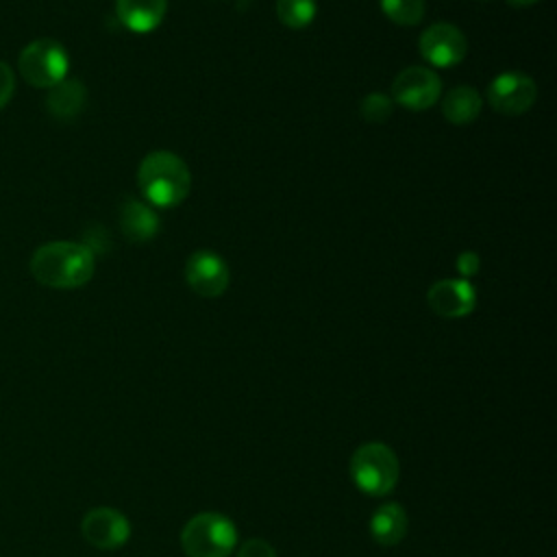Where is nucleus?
<instances>
[{
    "instance_id": "nucleus-19",
    "label": "nucleus",
    "mask_w": 557,
    "mask_h": 557,
    "mask_svg": "<svg viewBox=\"0 0 557 557\" xmlns=\"http://www.w3.org/2000/svg\"><path fill=\"white\" fill-rule=\"evenodd\" d=\"M392 109H394L392 98L385 96V94H381V91L368 94V96L361 100V104H359L361 117H363L366 122H372V124H381V122L389 120Z\"/></svg>"
},
{
    "instance_id": "nucleus-13",
    "label": "nucleus",
    "mask_w": 557,
    "mask_h": 557,
    "mask_svg": "<svg viewBox=\"0 0 557 557\" xmlns=\"http://www.w3.org/2000/svg\"><path fill=\"white\" fill-rule=\"evenodd\" d=\"M120 228L128 242H148L159 231V218L146 202L126 198L120 205Z\"/></svg>"
},
{
    "instance_id": "nucleus-9",
    "label": "nucleus",
    "mask_w": 557,
    "mask_h": 557,
    "mask_svg": "<svg viewBox=\"0 0 557 557\" xmlns=\"http://www.w3.org/2000/svg\"><path fill=\"white\" fill-rule=\"evenodd\" d=\"M81 533L87 544L100 550H115L128 542L131 522L113 507H94L83 516Z\"/></svg>"
},
{
    "instance_id": "nucleus-4",
    "label": "nucleus",
    "mask_w": 557,
    "mask_h": 557,
    "mask_svg": "<svg viewBox=\"0 0 557 557\" xmlns=\"http://www.w3.org/2000/svg\"><path fill=\"white\" fill-rule=\"evenodd\" d=\"M181 546L187 557H228L237 546V529L231 518L202 511L183 527Z\"/></svg>"
},
{
    "instance_id": "nucleus-7",
    "label": "nucleus",
    "mask_w": 557,
    "mask_h": 557,
    "mask_svg": "<svg viewBox=\"0 0 557 557\" xmlns=\"http://www.w3.org/2000/svg\"><path fill=\"white\" fill-rule=\"evenodd\" d=\"M442 83L437 74L422 65L405 67L392 83V102L411 111H424L437 102Z\"/></svg>"
},
{
    "instance_id": "nucleus-11",
    "label": "nucleus",
    "mask_w": 557,
    "mask_h": 557,
    "mask_svg": "<svg viewBox=\"0 0 557 557\" xmlns=\"http://www.w3.org/2000/svg\"><path fill=\"white\" fill-rule=\"evenodd\" d=\"M426 302L442 318H463L472 313L476 292L463 278H442L429 287Z\"/></svg>"
},
{
    "instance_id": "nucleus-16",
    "label": "nucleus",
    "mask_w": 557,
    "mask_h": 557,
    "mask_svg": "<svg viewBox=\"0 0 557 557\" xmlns=\"http://www.w3.org/2000/svg\"><path fill=\"white\" fill-rule=\"evenodd\" d=\"M483 107V98L474 87L459 85L450 89L442 100V113L453 124H470L479 117Z\"/></svg>"
},
{
    "instance_id": "nucleus-23",
    "label": "nucleus",
    "mask_w": 557,
    "mask_h": 557,
    "mask_svg": "<svg viewBox=\"0 0 557 557\" xmlns=\"http://www.w3.org/2000/svg\"><path fill=\"white\" fill-rule=\"evenodd\" d=\"M507 2L513 7H529V4H535L537 0H507Z\"/></svg>"
},
{
    "instance_id": "nucleus-2",
    "label": "nucleus",
    "mask_w": 557,
    "mask_h": 557,
    "mask_svg": "<svg viewBox=\"0 0 557 557\" xmlns=\"http://www.w3.org/2000/svg\"><path fill=\"white\" fill-rule=\"evenodd\" d=\"M137 185L150 205L170 209L187 198L191 189V174L178 154L170 150H154L141 159Z\"/></svg>"
},
{
    "instance_id": "nucleus-20",
    "label": "nucleus",
    "mask_w": 557,
    "mask_h": 557,
    "mask_svg": "<svg viewBox=\"0 0 557 557\" xmlns=\"http://www.w3.org/2000/svg\"><path fill=\"white\" fill-rule=\"evenodd\" d=\"M237 557H276V550L265 540L250 537L239 546Z\"/></svg>"
},
{
    "instance_id": "nucleus-18",
    "label": "nucleus",
    "mask_w": 557,
    "mask_h": 557,
    "mask_svg": "<svg viewBox=\"0 0 557 557\" xmlns=\"http://www.w3.org/2000/svg\"><path fill=\"white\" fill-rule=\"evenodd\" d=\"M381 11L400 26H416L424 17V0H379Z\"/></svg>"
},
{
    "instance_id": "nucleus-21",
    "label": "nucleus",
    "mask_w": 557,
    "mask_h": 557,
    "mask_svg": "<svg viewBox=\"0 0 557 557\" xmlns=\"http://www.w3.org/2000/svg\"><path fill=\"white\" fill-rule=\"evenodd\" d=\"M15 91V76L13 70L0 59V109H4Z\"/></svg>"
},
{
    "instance_id": "nucleus-17",
    "label": "nucleus",
    "mask_w": 557,
    "mask_h": 557,
    "mask_svg": "<svg viewBox=\"0 0 557 557\" xmlns=\"http://www.w3.org/2000/svg\"><path fill=\"white\" fill-rule=\"evenodd\" d=\"M276 17L287 28H305L315 17V0H276Z\"/></svg>"
},
{
    "instance_id": "nucleus-1",
    "label": "nucleus",
    "mask_w": 557,
    "mask_h": 557,
    "mask_svg": "<svg viewBox=\"0 0 557 557\" xmlns=\"http://www.w3.org/2000/svg\"><path fill=\"white\" fill-rule=\"evenodd\" d=\"M94 250L78 242H48L30 257V274L52 289H76L91 281Z\"/></svg>"
},
{
    "instance_id": "nucleus-10",
    "label": "nucleus",
    "mask_w": 557,
    "mask_h": 557,
    "mask_svg": "<svg viewBox=\"0 0 557 557\" xmlns=\"http://www.w3.org/2000/svg\"><path fill=\"white\" fill-rule=\"evenodd\" d=\"M185 281L198 296L215 298L226 292L231 274L224 259L213 250H196L185 261Z\"/></svg>"
},
{
    "instance_id": "nucleus-22",
    "label": "nucleus",
    "mask_w": 557,
    "mask_h": 557,
    "mask_svg": "<svg viewBox=\"0 0 557 557\" xmlns=\"http://www.w3.org/2000/svg\"><path fill=\"white\" fill-rule=\"evenodd\" d=\"M455 265H457V270H459L461 276H474V274L479 272V268H481V259H479L476 252L463 250V252L457 257Z\"/></svg>"
},
{
    "instance_id": "nucleus-15",
    "label": "nucleus",
    "mask_w": 557,
    "mask_h": 557,
    "mask_svg": "<svg viewBox=\"0 0 557 557\" xmlns=\"http://www.w3.org/2000/svg\"><path fill=\"white\" fill-rule=\"evenodd\" d=\"M370 533L383 546L398 544L407 533V513L398 503L381 505L370 518Z\"/></svg>"
},
{
    "instance_id": "nucleus-8",
    "label": "nucleus",
    "mask_w": 557,
    "mask_h": 557,
    "mask_svg": "<svg viewBox=\"0 0 557 557\" xmlns=\"http://www.w3.org/2000/svg\"><path fill=\"white\" fill-rule=\"evenodd\" d=\"M418 46L422 59L435 67H453L461 63L468 52L466 35L448 22H437L424 28Z\"/></svg>"
},
{
    "instance_id": "nucleus-6",
    "label": "nucleus",
    "mask_w": 557,
    "mask_h": 557,
    "mask_svg": "<svg viewBox=\"0 0 557 557\" xmlns=\"http://www.w3.org/2000/svg\"><path fill=\"white\" fill-rule=\"evenodd\" d=\"M487 102L496 113L522 115L527 113L537 96L535 81L522 72H503L487 85Z\"/></svg>"
},
{
    "instance_id": "nucleus-5",
    "label": "nucleus",
    "mask_w": 557,
    "mask_h": 557,
    "mask_svg": "<svg viewBox=\"0 0 557 557\" xmlns=\"http://www.w3.org/2000/svg\"><path fill=\"white\" fill-rule=\"evenodd\" d=\"M20 76L39 89H50L67 78L70 57L54 39H35L26 44L17 59Z\"/></svg>"
},
{
    "instance_id": "nucleus-14",
    "label": "nucleus",
    "mask_w": 557,
    "mask_h": 557,
    "mask_svg": "<svg viewBox=\"0 0 557 557\" xmlns=\"http://www.w3.org/2000/svg\"><path fill=\"white\" fill-rule=\"evenodd\" d=\"M85 102H87V89L76 78H63L61 83L50 87L46 96L48 113L61 122H70L76 115H81Z\"/></svg>"
},
{
    "instance_id": "nucleus-12",
    "label": "nucleus",
    "mask_w": 557,
    "mask_h": 557,
    "mask_svg": "<svg viewBox=\"0 0 557 557\" xmlns=\"http://www.w3.org/2000/svg\"><path fill=\"white\" fill-rule=\"evenodd\" d=\"M168 11V0H115L120 22L133 33L154 30Z\"/></svg>"
},
{
    "instance_id": "nucleus-3",
    "label": "nucleus",
    "mask_w": 557,
    "mask_h": 557,
    "mask_svg": "<svg viewBox=\"0 0 557 557\" xmlns=\"http://www.w3.org/2000/svg\"><path fill=\"white\" fill-rule=\"evenodd\" d=\"M348 472L359 492L368 496H385L396 487L400 466L396 453L387 444L368 442L352 453Z\"/></svg>"
}]
</instances>
